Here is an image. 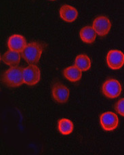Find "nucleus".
Returning a JSON list of instances; mask_svg holds the SVG:
<instances>
[{"instance_id":"nucleus-1","label":"nucleus","mask_w":124,"mask_h":155,"mask_svg":"<svg viewBox=\"0 0 124 155\" xmlns=\"http://www.w3.org/2000/svg\"><path fill=\"white\" fill-rule=\"evenodd\" d=\"M22 71L23 68L18 66L11 67L3 75V81L8 87H20L24 84Z\"/></svg>"},{"instance_id":"nucleus-2","label":"nucleus","mask_w":124,"mask_h":155,"mask_svg":"<svg viewBox=\"0 0 124 155\" xmlns=\"http://www.w3.org/2000/svg\"><path fill=\"white\" fill-rule=\"evenodd\" d=\"M43 52V46L38 42L28 44L21 52L22 57L28 64H36L39 62Z\"/></svg>"},{"instance_id":"nucleus-3","label":"nucleus","mask_w":124,"mask_h":155,"mask_svg":"<svg viewBox=\"0 0 124 155\" xmlns=\"http://www.w3.org/2000/svg\"><path fill=\"white\" fill-rule=\"evenodd\" d=\"M22 75L24 84L33 86L38 84L41 79V71L35 64H30L23 68Z\"/></svg>"},{"instance_id":"nucleus-4","label":"nucleus","mask_w":124,"mask_h":155,"mask_svg":"<svg viewBox=\"0 0 124 155\" xmlns=\"http://www.w3.org/2000/svg\"><path fill=\"white\" fill-rule=\"evenodd\" d=\"M104 95L110 99L119 97L122 91V87L120 83L115 79H109L104 83L102 87Z\"/></svg>"},{"instance_id":"nucleus-5","label":"nucleus","mask_w":124,"mask_h":155,"mask_svg":"<svg viewBox=\"0 0 124 155\" xmlns=\"http://www.w3.org/2000/svg\"><path fill=\"white\" fill-rule=\"evenodd\" d=\"M100 125L104 130L111 131L117 128L119 125V119L117 114L113 112H105L100 117Z\"/></svg>"},{"instance_id":"nucleus-6","label":"nucleus","mask_w":124,"mask_h":155,"mask_svg":"<svg viewBox=\"0 0 124 155\" xmlns=\"http://www.w3.org/2000/svg\"><path fill=\"white\" fill-rule=\"evenodd\" d=\"M106 63L111 69H120L124 64V54L120 50H110L106 55Z\"/></svg>"},{"instance_id":"nucleus-7","label":"nucleus","mask_w":124,"mask_h":155,"mask_svg":"<svg viewBox=\"0 0 124 155\" xmlns=\"http://www.w3.org/2000/svg\"><path fill=\"white\" fill-rule=\"evenodd\" d=\"M92 27L98 35L104 37L108 35L110 32L111 22L106 16H100L94 19Z\"/></svg>"},{"instance_id":"nucleus-8","label":"nucleus","mask_w":124,"mask_h":155,"mask_svg":"<svg viewBox=\"0 0 124 155\" xmlns=\"http://www.w3.org/2000/svg\"><path fill=\"white\" fill-rule=\"evenodd\" d=\"M52 94L54 100L60 104L67 102L70 96V91L67 87L60 82H56L53 85Z\"/></svg>"},{"instance_id":"nucleus-9","label":"nucleus","mask_w":124,"mask_h":155,"mask_svg":"<svg viewBox=\"0 0 124 155\" xmlns=\"http://www.w3.org/2000/svg\"><path fill=\"white\" fill-rule=\"evenodd\" d=\"M27 45L25 37L18 34L10 36L8 40V46L10 50L18 52H22Z\"/></svg>"},{"instance_id":"nucleus-10","label":"nucleus","mask_w":124,"mask_h":155,"mask_svg":"<svg viewBox=\"0 0 124 155\" xmlns=\"http://www.w3.org/2000/svg\"><path fill=\"white\" fill-rule=\"evenodd\" d=\"M59 14L60 18L67 22H73L78 17V11L76 8L67 4L60 8Z\"/></svg>"},{"instance_id":"nucleus-11","label":"nucleus","mask_w":124,"mask_h":155,"mask_svg":"<svg viewBox=\"0 0 124 155\" xmlns=\"http://www.w3.org/2000/svg\"><path fill=\"white\" fill-rule=\"evenodd\" d=\"M21 56L22 55L18 51L10 50L3 54L2 60L6 65L14 67V66H18L21 62Z\"/></svg>"},{"instance_id":"nucleus-12","label":"nucleus","mask_w":124,"mask_h":155,"mask_svg":"<svg viewBox=\"0 0 124 155\" xmlns=\"http://www.w3.org/2000/svg\"><path fill=\"white\" fill-rule=\"evenodd\" d=\"M96 33L94 31L93 27L86 26L80 30L79 37L83 42L85 44H90L94 43L96 38Z\"/></svg>"},{"instance_id":"nucleus-13","label":"nucleus","mask_w":124,"mask_h":155,"mask_svg":"<svg viewBox=\"0 0 124 155\" xmlns=\"http://www.w3.org/2000/svg\"><path fill=\"white\" fill-rule=\"evenodd\" d=\"M82 71L79 70L75 65L66 68L63 71L64 77L71 82H77L82 78Z\"/></svg>"},{"instance_id":"nucleus-14","label":"nucleus","mask_w":124,"mask_h":155,"mask_svg":"<svg viewBox=\"0 0 124 155\" xmlns=\"http://www.w3.org/2000/svg\"><path fill=\"white\" fill-rule=\"evenodd\" d=\"M75 65L82 72L87 71L91 67V60L85 54H79L75 60Z\"/></svg>"},{"instance_id":"nucleus-15","label":"nucleus","mask_w":124,"mask_h":155,"mask_svg":"<svg viewBox=\"0 0 124 155\" xmlns=\"http://www.w3.org/2000/svg\"><path fill=\"white\" fill-rule=\"evenodd\" d=\"M58 128L60 134L62 135H69L73 131V123L71 120L63 118L60 119L58 123Z\"/></svg>"},{"instance_id":"nucleus-16","label":"nucleus","mask_w":124,"mask_h":155,"mask_svg":"<svg viewBox=\"0 0 124 155\" xmlns=\"http://www.w3.org/2000/svg\"><path fill=\"white\" fill-rule=\"evenodd\" d=\"M115 109L121 116L124 117V98L118 100L115 106Z\"/></svg>"},{"instance_id":"nucleus-17","label":"nucleus","mask_w":124,"mask_h":155,"mask_svg":"<svg viewBox=\"0 0 124 155\" xmlns=\"http://www.w3.org/2000/svg\"><path fill=\"white\" fill-rule=\"evenodd\" d=\"M50 1H55V0H50Z\"/></svg>"}]
</instances>
